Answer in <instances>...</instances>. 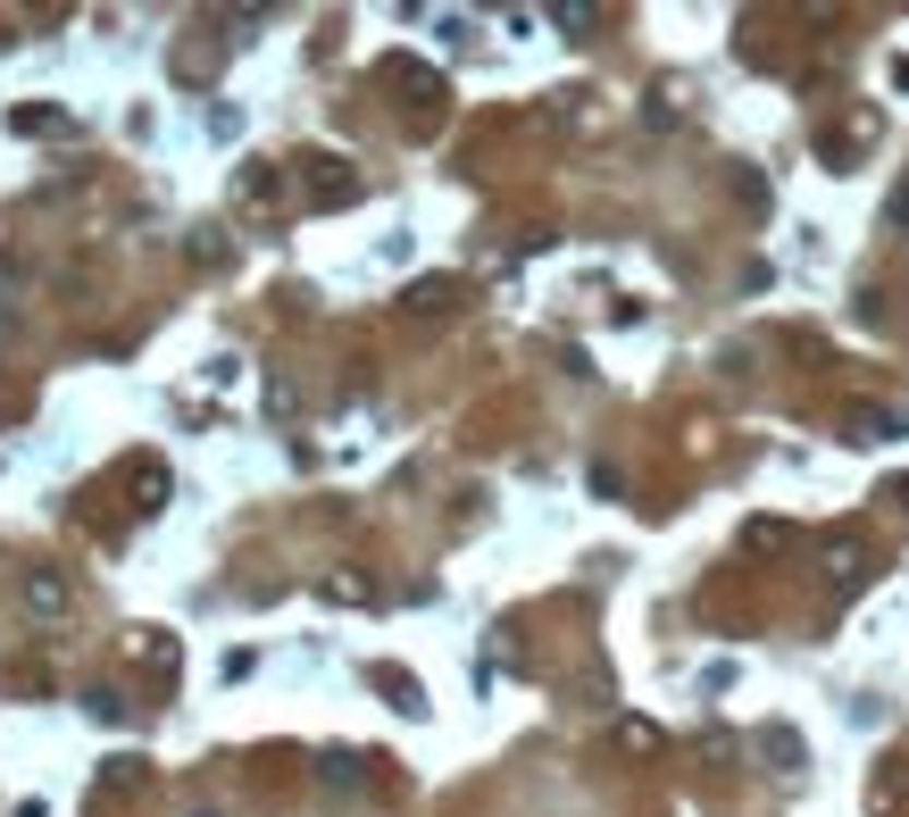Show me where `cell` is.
Returning a JSON list of instances; mask_svg holds the SVG:
<instances>
[{"label":"cell","instance_id":"277c9868","mask_svg":"<svg viewBox=\"0 0 909 817\" xmlns=\"http://www.w3.org/2000/svg\"><path fill=\"white\" fill-rule=\"evenodd\" d=\"M134 659H151V668L167 676V668H176V642H167V634H142V642H134Z\"/></svg>","mask_w":909,"mask_h":817},{"label":"cell","instance_id":"7a4b0ae2","mask_svg":"<svg viewBox=\"0 0 909 817\" xmlns=\"http://www.w3.org/2000/svg\"><path fill=\"white\" fill-rule=\"evenodd\" d=\"M25 609H43V617H59V609H68V576H50V567H34V576H25Z\"/></svg>","mask_w":909,"mask_h":817},{"label":"cell","instance_id":"5b68a950","mask_svg":"<svg viewBox=\"0 0 909 817\" xmlns=\"http://www.w3.org/2000/svg\"><path fill=\"white\" fill-rule=\"evenodd\" d=\"M893 217H901V226H909V184H901V201H893Z\"/></svg>","mask_w":909,"mask_h":817},{"label":"cell","instance_id":"3957f363","mask_svg":"<svg viewBox=\"0 0 909 817\" xmlns=\"http://www.w3.org/2000/svg\"><path fill=\"white\" fill-rule=\"evenodd\" d=\"M9 125H17V134H59L68 117H59V109H17V117H9Z\"/></svg>","mask_w":909,"mask_h":817},{"label":"cell","instance_id":"6da1fadb","mask_svg":"<svg viewBox=\"0 0 909 817\" xmlns=\"http://www.w3.org/2000/svg\"><path fill=\"white\" fill-rule=\"evenodd\" d=\"M901 809H909V750L885 759V776H876V817H901Z\"/></svg>","mask_w":909,"mask_h":817}]
</instances>
